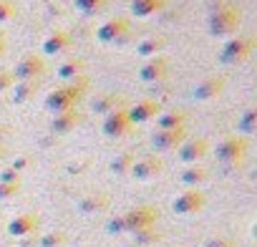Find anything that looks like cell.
I'll return each instance as SVG.
<instances>
[{
	"instance_id": "1",
	"label": "cell",
	"mask_w": 257,
	"mask_h": 247,
	"mask_svg": "<svg viewBox=\"0 0 257 247\" xmlns=\"http://www.w3.org/2000/svg\"><path fill=\"white\" fill-rule=\"evenodd\" d=\"M86 88H88V78H86V76H78V78H73V81H66L63 86H58L56 91H51V93L46 96V108L53 111V113L76 108V103L83 98Z\"/></svg>"
},
{
	"instance_id": "2",
	"label": "cell",
	"mask_w": 257,
	"mask_h": 247,
	"mask_svg": "<svg viewBox=\"0 0 257 247\" xmlns=\"http://www.w3.org/2000/svg\"><path fill=\"white\" fill-rule=\"evenodd\" d=\"M239 21H242V13L237 6L232 3H224V6H217L209 18H207V28H209V36L214 38H222V36H232L237 28H239Z\"/></svg>"
},
{
	"instance_id": "3",
	"label": "cell",
	"mask_w": 257,
	"mask_h": 247,
	"mask_svg": "<svg viewBox=\"0 0 257 247\" xmlns=\"http://www.w3.org/2000/svg\"><path fill=\"white\" fill-rule=\"evenodd\" d=\"M252 51H254V38H252V36H234V38H229V41L224 43V48H222V53H219V61L234 66V63L247 61Z\"/></svg>"
},
{
	"instance_id": "4",
	"label": "cell",
	"mask_w": 257,
	"mask_h": 247,
	"mask_svg": "<svg viewBox=\"0 0 257 247\" xmlns=\"http://www.w3.org/2000/svg\"><path fill=\"white\" fill-rule=\"evenodd\" d=\"M43 71H46L43 56H38V53H26V56L16 63V68H13L11 73H13L16 81H38V78L43 76Z\"/></svg>"
},
{
	"instance_id": "5",
	"label": "cell",
	"mask_w": 257,
	"mask_h": 247,
	"mask_svg": "<svg viewBox=\"0 0 257 247\" xmlns=\"http://www.w3.org/2000/svg\"><path fill=\"white\" fill-rule=\"evenodd\" d=\"M128 31H132V23H128V18L116 16V18H108L106 23H101V26L96 28V38H98L101 43H121V41L128 36Z\"/></svg>"
},
{
	"instance_id": "6",
	"label": "cell",
	"mask_w": 257,
	"mask_h": 247,
	"mask_svg": "<svg viewBox=\"0 0 257 247\" xmlns=\"http://www.w3.org/2000/svg\"><path fill=\"white\" fill-rule=\"evenodd\" d=\"M224 83H227V78H224L222 73L207 76L204 81H199V83L194 86L192 96H194V101H209V98H217V96L224 91Z\"/></svg>"
},
{
	"instance_id": "7",
	"label": "cell",
	"mask_w": 257,
	"mask_h": 247,
	"mask_svg": "<svg viewBox=\"0 0 257 247\" xmlns=\"http://www.w3.org/2000/svg\"><path fill=\"white\" fill-rule=\"evenodd\" d=\"M167 73H169V61H167L162 53L154 56V58H149V61L139 68V78L147 81V83H157V81L167 78Z\"/></svg>"
},
{
	"instance_id": "8",
	"label": "cell",
	"mask_w": 257,
	"mask_h": 247,
	"mask_svg": "<svg viewBox=\"0 0 257 247\" xmlns=\"http://www.w3.org/2000/svg\"><path fill=\"white\" fill-rule=\"evenodd\" d=\"M159 111H162L159 101L144 98V101H139L134 108H126V116H128V121H132V124H144V121H149V118H157Z\"/></svg>"
},
{
	"instance_id": "9",
	"label": "cell",
	"mask_w": 257,
	"mask_h": 247,
	"mask_svg": "<svg viewBox=\"0 0 257 247\" xmlns=\"http://www.w3.org/2000/svg\"><path fill=\"white\" fill-rule=\"evenodd\" d=\"M128 127H132V121H128V116H126V106L111 111V113L106 116V121H103L106 137H121V134L128 132Z\"/></svg>"
},
{
	"instance_id": "10",
	"label": "cell",
	"mask_w": 257,
	"mask_h": 247,
	"mask_svg": "<svg viewBox=\"0 0 257 247\" xmlns=\"http://www.w3.org/2000/svg\"><path fill=\"white\" fill-rule=\"evenodd\" d=\"M152 142H154V147L162 149V152L174 149V147H179V144L184 142V127H179V129H159Z\"/></svg>"
},
{
	"instance_id": "11",
	"label": "cell",
	"mask_w": 257,
	"mask_h": 247,
	"mask_svg": "<svg viewBox=\"0 0 257 247\" xmlns=\"http://www.w3.org/2000/svg\"><path fill=\"white\" fill-rule=\"evenodd\" d=\"M81 121H83L81 111L68 108V111H61V113H56V116H53V121H51V129H53V132H58V134H66V132H71L73 127H78Z\"/></svg>"
},
{
	"instance_id": "12",
	"label": "cell",
	"mask_w": 257,
	"mask_h": 247,
	"mask_svg": "<svg viewBox=\"0 0 257 247\" xmlns=\"http://www.w3.org/2000/svg\"><path fill=\"white\" fill-rule=\"evenodd\" d=\"M71 33H66V31H56V33H51L46 41H43V53L46 56H56V53H63L68 46H71Z\"/></svg>"
},
{
	"instance_id": "13",
	"label": "cell",
	"mask_w": 257,
	"mask_h": 247,
	"mask_svg": "<svg viewBox=\"0 0 257 247\" xmlns=\"http://www.w3.org/2000/svg\"><path fill=\"white\" fill-rule=\"evenodd\" d=\"M123 106V98L116 93V91H106V93H101V96H96L93 98V111L96 113H111V111H116V108H121Z\"/></svg>"
},
{
	"instance_id": "14",
	"label": "cell",
	"mask_w": 257,
	"mask_h": 247,
	"mask_svg": "<svg viewBox=\"0 0 257 247\" xmlns=\"http://www.w3.org/2000/svg\"><path fill=\"white\" fill-rule=\"evenodd\" d=\"M167 46V36H147L144 41H139L137 43V53L139 56H144V58H154V56H159V51Z\"/></svg>"
},
{
	"instance_id": "15",
	"label": "cell",
	"mask_w": 257,
	"mask_h": 247,
	"mask_svg": "<svg viewBox=\"0 0 257 247\" xmlns=\"http://www.w3.org/2000/svg\"><path fill=\"white\" fill-rule=\"evenodd\" d=\"M247 149V144H244V139H237V137H227L222 144H219V149H217V154H219V159H237V157H242V152Z\"/></svg>"
},
{
	"instance_id": "16",
	"label": "cell",
	"mask_w": 257,
	"mask_h": 247,
	"mask_svg": "<svg viewBox=\"0 0 257 247\" xmlns=\"http://www.w3.org/2000/svg\"><path fill=\"white\" fill-rule=\"evenodd\" d=\"M167 6V0H132V16L137 18H149L159 13Z\"/></svg>"
},
{
	"instance_id": "17",
	"label": "cell",
	"mask_w": 257,
	"mask_h": 247,
	"mask_svg": "<svg viewBox=\"0 0 257 247\" xmlns=\"http://www.w3.org/2000/svg\"><path fill=\"white\" fill-rule=\"evenodd\" d=\"M157 124H159V129H179L184 127V121H187V113L182 108H169V111H162L157 113Z\"/></svg>"
},
{
	"instance_id": "18",
	"label": "cell",
	"mask_w": 257,
	"mask_h": 247,
	"mask_svg": "<svg viewBox=\"0 0 257 247\" xmlns=\"http://www.w3.org/2000/svg\"><path fill=\"white\" fill-rule=\"evenodd\" d=\"M83 68H86V63H83L81 58H71V61H66V63H61V66L56 68V76H58L61 81H73V78L83 76Z\"/></svg>"
},
{
	"instance_id": "19",
	"label": "cell",
	"mask_w": 257,
	"mask_h": 247,
	"mask_svg": "<svg viewBox=\"0 0 257 247\" xmlns=\"http://www.w3.org/2000/svg\"><path fill=\"white\" fill-rule=\"evenodd\" d=\"M16 86V91H13V103H26V101H31L33 96H36V91H38V81H16L13 83Z\"/></svg>"
},
{
	"instance_id": "20",
	"label": "cell",
	"mask_w": 257,
	"mask_h": 247,
	"mask_svg": "<svg viewBox=\"0 0 257 247\" xmlns=\"http://www.w3.org/2000/svg\"><path fill=\"white\" fill-rule=\"evenodd\" d=\"M204 152H207V142H204V139H192V142H187V144L182 147L179 154H182L184 162H197Z\"/></svg>"
},
{
	"instance_id": "21",
	"label": "cell",
	"mask_w": 257,
	"mask_h": 247,
	"mask_svg": "<svg viewBox=\"0 0 257 247\" xmlns=\"http://www.w3.org/2000/svg\"><path fill=\"white\" fill-rule=\"evenodd\" d=\"M202 207V194H197V192H189V194H184L179 202H177V209L179 212H194V209H199Z\"/></svg>"
},
{
	"instance_id": "22",
	"label": "cell",
	"mask_w": 257,
	"mask_h": 247,
	"mask_svg": "<svg viewBox=\"0 0 257 247\" xmlns=\"http://www.w3.org/2000/svg\"><path fill=\"white\" fill-rule=\"evenodd\" d=\"M73 3H76V8H78L81 13L91 16V13H98V11L106 6V0H73Z\"/></svg>"
},
{
	"instance_id": "23",
	"label": "cell",
	"mask_w": 257,
	"mask_h": 247,
	"mask_svg": "<svg viewBox=\"0 0 257 247\" xmlns=\"http://www.w3.org/2000/svg\"><path fill=\"white\" fill-rule=\"evenodd\" d=\"M157 169H162V162H159V159H144V162L137 164V174H139V177H149V174H154Z\"/></svg>"
},
{
	"instance_id": "24",
	"label": "cell",
	"mask_w": 257,
	"mask_h": 247,
	"mask_svg": "<svg viewBox=\"0 0 257 247\" xmlns=\"http://www.w3.org/2000/svg\"><path fill=\"white\" fill-rule=\"evenodd\" d=\"M11 18H16L13 0H0V23H8Z\"/></svg>"
},
{
	"instance_id": "25",
	"label": "cell",
	"mask_w": 257,
	"mask_h": 247,
	"mask_svg": "<svg viewBox=\"0 0 257 247\" xmlns=\"http://www.w3.org/2000/svg\"><path fill=\"white\" fill-rule=\"evenodd\" d=\"M254 121H257V113L249 108V111H244V116L239 118L237 129H239V132H252V129H254Z\"/></svg>"
},
{
	"instance_id": "26",
	"label": "cell",
	"mask_w": 257,
	"mask_h": 247,
	"mask_svg": "<svg viewBox=\"0 0 257 247\" xmlns=\"http://www.w3.org/2000/svg\"><path fill=\"white\" fill-rule=\"evenodd\" d=\"M33 224H36V222H33V217H21V219H16V222H13V232H16V234H23V232H28Z\"/></svg>"
},
{
	"instance_id": "27",
	"label": "cell",
	"mask_w": 257,
	"mask_h": 247,
	"mask_svg": "<svg viewBox=\"0 0 257 247\" xmlns=\"http://www.w3.org/2000/svg\"><path fill=\"white\" fill-rule=\"evenodd\" d=\"M13 83H16V78H13L11 71H0V93H3V91H11Z\"/></svg>"
},
{
	"instance_id": "28",
	"label": "cell",
	"mask_w": 257,
	"mask_h": 247,
	"mask_svg": "<svg viewBox=\"0 0 257 247\" xmlns=\"http://www.w3.org/2000/svg\"><path fill=\"white\" fill-rule=\"evenodd\" d=\"M202 179H204V169H189V172L184 174V182H189V184L202 182Z\"/></svg>"
},
{
	"instance_id": "29",
	"label": "cell",
	"mask_w": 257,
	"mask_h": 247,
	"mask_svg": "<svg viewBox=\"0 0 257 247\" xmlns=\"http://www.w3.org/2000/svg\"><path fill=\"white\" fill-rule=\"evenodd\" d=\"M128 164H132V154H123V157H118V159L113 162V169L121 172V169H126Z\"/></svg>"
},
{
	"instance_id": "30",
	"label": "cell",
	"mask_w": 257,
	"mask_h": 247,
	"mask_svg": "<svg viewBox=\"0 0 257 247\" xmlns=\"http://www.w3.org/2000/svg\"><path fill=\"white\" fill-rule=\"evenodd\" d=\"M16 192V184H0V197H8Z\"/></svg>"
},
{
	"instance_id": "31",
	"label": "cell",
	"mask_w": 257,
	"mask_h": 247,
	"mask_svg": "<svg viewBox=\"0 0 257 247\" xmlns=\"http://www.w3.org/2000/svg\"><path fill=\"white\" fill-rule=\"evenodd\" d=\"M3 51H6V43H3V38H0V56H3Z\"/></svg>"
}]
</instances>
